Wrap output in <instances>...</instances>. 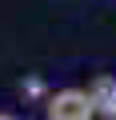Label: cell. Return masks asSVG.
Listing matches in <instances>:
<instances>
[{
    "mask_svg": "<svg viewBox=\"0 0 116 120\" xmlns=\"http://www.w3.org/2000/svg\"><path fill=\"white\" fill-rule=\"evenodd\" d=\"M88 104L96 116H116V76H96L88 84Z\"/></svg>",
    "mask_w": 116,
    "mask_h": 120,
    "instance_id": "obj_2",
    "label": "cell"
},
{
    "mask_svg": "<svg viewBox=\"0 0 116 120\" xmlns=\"http://www.w3.org/2000/svg\"><path fill=\"white\" fill-rule=\"evenodd\" d=\"M0 120H16V116H8V112H0Z\"/></svg>",
    "mask_w": 116,
    "mask_h": 120,
    "instance_id": "obj_3",
    "label": "cell"
},
{
    "mask_svg": "<svg viewBox=\"0 0 116 120\" xmlns=\"http://www.w3.org/2000/svg\"><path fill=\"white\" fill-rule=\"evenodd\" d=\"M44 116H48V120H92L96 112H92L84 88H60L56 96H48Z\"/></svg>",
    "mask_w": 116,
    "mask_h": 120,
    "instance_id": "obj_1",
    "label": "cell"
}]
</instances>
